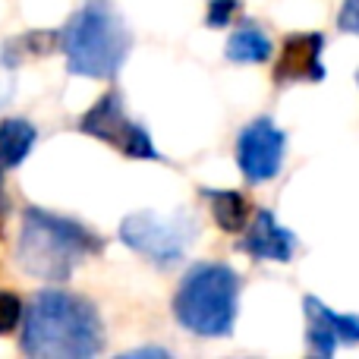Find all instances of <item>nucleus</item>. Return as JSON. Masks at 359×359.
Masks as SVG:
<instances>
[{
  "mask_svg": "<svg viewBox=\"0 0 359 359\" xmlns=\"http://www.w3.org/2000/svg\"><path fill=\"white\" fill-rule=\"evenodd\" d=\"M19 347L35 359H88L104 347V325L88 299L50 287L25 306Z\"/></svg>",
  "mask_w": 359,
  "mask_h": 359,
  "instance_id": "obj_1",
  "label": "nucleus"
},
{
  "mask_svg": "<svg viewBox=\"0 0 359 359\" xmlns=\"http://www.w3.org/2000/svg\"><path fill=\"white\" fill-rule=\"evenodd\" d=\"M101 249H104V240L73 217L50 215L38 205H29L22 211L16 259L22 271H29L32 278H41L48 284H63V280H69L79 262L98 255Z\"/></svg>",
  "mask_w": 359,
  "mask_h": 359,
  "instance_id": "obj_2",
  "label": "nucleus"
},
{
  "mask_svg": "<svg viewBox=\"0 0 359 359\" xmlns=\"http://www.w3.org/2000/svg\"><path fill=\"white\" fill-rule=\"evenodd\" d=\"M240 309V274L221 262H198L174 293V318L196 337H227Z\"/></svg>",
  "mask_w": 359,
  "mask_h": 359,
  "instance_id": "obj_3",
  "label": "nucleus"
},
{
  "mask_svg": "<svg viewBox=\"0 0 359 359\" xmlns=\"http://www.w3.org/2000/svg\"><path fill=\"white\" fill-rule=\"evenodd\" d=\"M60 48L73 76L114 79L130 54V32L111 6L88 4L60 32Z\"/></svg>",
  "mask_w": 359,
  "mask_h": 359,
  "instance_id": "obj_4",
  "label": "nucleus"
},
{
  "mask_svg": "<svg viewBox=\"0 0 359 359\" xmlns=\"http://www.w3.org/2000/svg\"><path fill=\"white\" fill-rule=\"evenodd\" d=\"M120 240L133 252L145 255L161 268L177 265L196 240V221L189 215H158V211H136L120 221Z\"/></svg>",
  "mask_w": 359,
  "mask_h": 359,
  "instance_id": "obj_5",
  "label": "nucleus"
},
{
  "mask_svg": "<svg viewBox=\"0 0 359 359\" xmlns=\"http://www.w3.org/2000/svg\"><path fill=\"white\" fill-rule=\"evenodd\" d=\"M79 133L98 139V142L114 145L117 151H123L133 161H161V151L155 149L151 136L145 133V126H139L136 120L126 117L123 98L117 92H107L95 101L86 111V117L79 120Z\"/></svg>",
  "mask_w": 359,
  "mask_h": 359,
  "instance_id": "obj_6",
  "label": "nucleus"
},
{
  "mask_svg": "<svg viewBox=\"0 0 359 359\" xmlns=\"http://www.w3.org/2000/svg\"><path fill=\"white\" fill-rule=\"evenodd\" d=\"M287 155V133L271 117H255L236 139V168L249 183H268L280 174Z\"/></svg>",
  "mask_w": 359,
  "mask_h": 359,
  "instance_id": "obj_7",
  "label": "nucleus"
},
{
  "mask_svg": "<svg viewBox=\"0 0 359 359\" xmlns=\"http://www.w3.org/2000/svg\"><path fill=\"white\" fill-rule=\"evenodd\" d=\"M325 35L322 32H297L284 38L280 57L274 63V86H293V82H322L325 79Z\"/></svg>",
  "mask_w": 359,
  "mask_h": 359,
  "instance_id": "obj_8",
  "label": "nucleus"
},
{
  "mask_svg": "<svg viewBox=\"0 0 359 359\" xmlns=\"http://www.w3.org/2000/svg\"><path fill=\"white\" fill-rule=\"evenodd\" d=\"M240 249L246 255H252L255 262H290L293 259V249H297V240L293 233L278 224V217L271 215L268 208H259L252 215L246 227V236L240 240Z\"/></svg>",
  "mask_w": 359,
  "mask_h": 359,
  "instance_id": "obj_9",
  "label": "nucleus"
},
{
  "mask_svg": "<svg viewBox=\"0 0 359 359\" xmlns=\"http://www.w3.org/2000/svg\"><path fill=\"white\" fill-rule=\"evenodd\" d=\"M202 198L208 202L211 217L224 233H243L252 221V205L236 189H202Z\"/></svg>",
  "mask_w": 359,
  "mask_h": 359,
  "instance_id": "obj_10",
  "label": "nucleus"
},
{
  "mask_svg": "<svg viewBox=\"0 0 359 359\" xmlns=\"http://www.w3.org/2000/svg\"><path fill=\"white\" fill-rule=\"evenodd\" d=\"M38 142V130L22 117L0 120V170H13L29 158V151Z\"/></svg>",
  "mask_w": 359,
  "mask_h": 359,
  "instance_id": "obj_11",
  "label": "nucleus"
},
{
  "mask_svg": "<svg viewBox=\"0 0 359 359\" xmlns=\"http://www.w3.org/2000/svg\"><path fill=\"white\" fill-rule=\"evenodd\" d=\"M271 50H274L271 38L265 35L262 25L243 22L240 29L227 38L224 54H227V60H233V63H265V60H271Z\"/></svg>",
  "mask_w": 359,
  "mask_h": 359,
  "instance_id": "obj_12",
  "label": "nucleus"
},
{
  "mask_svg": "<svg viewBox=\"0 0 359 359\" xmlns=\"http://www.w3.org/2000/svg\"><path fill=\"white\" fill-rule=\"evenodd\" d=\"M57 48V35L48 29H38V32H25V35L13 38V41H6L4 48V60L10 63V67H16L22 57H44L50 54V50Z\"/></svg>",
  "mask_w": 359,
  "mask_h": 359,
  "instance_id": "obj_13",
  "label": "nucleus"
},
{
  "mask_svg": "<svg viewBox=\"0 0 359 359\" xmlns=\"http://www.w3.org/2000/svg\"><path fill=\"white\" fill-rule=\"evenodd\" d=\"M303 312H306V318H309V328H306V341H309V350L316 356H322V359H328L331 353L337 350V334L328 328V322H325L322 316H318L316 309H312L309 303L303 299Z\"/></svg>",
  "mask_w": 359,
  "mask_h": 359,
  "instance_id": "obj_14",
  "label": "nucleus"
},
{
  "mask_svg": "<svg viewBox=\"0 0 359 359\" xmlns=\"http://www.w3.org/2000/svg\"><path fill=\"white\" fill-rule=\"evenodd\" d=\"M306 303H309L312 309L325 318V322H328V328L334 331L341 344H359V316H341V312L328 309L318 297H306Z\"/></svg>",
  "mask_w": 359,
  "mask_h": 359,
  "instance_id": "obj_15",
  "label": "nucleus"
},
{
  "mask_svg": "<svg viewBox=\"0 0 359 359\" xmlns=\"http://www.w3.org/2000/svg\"><path fill=\"white\" fill-rule=\"evenodd\" d=\"M22 312H25V306L16 293L0 290V337L16 331V325L22 322Z\"/></svg>",
  "mask_w": 359,
  "mask_h": 359,
  "instance_id": "obj_16",
  "label": "nucleus"
},
{
  "mask_svg": "<svg viewBox=\"0 0 359 359\" xmlns=\"http://www.w3.org/2000/svg\"><path fill=\"white\" fill-rule=\"evenodd\" d=\"M240 10V0H208V13H205V22L221 29V25H230V19Z\"/></svg>",
  "mask_w": 359,
  "mask_h": 359,
  "instance_id": "obj_17",
  "label": "nucleus"
},
{
  "mask_svg": "<svg viewBox=\"0 0 359 359\" xmlns=\"http://www.w3.org/2000/svg\"><path fill=\"white\" fill-rule=\"evenodd\" d=\"M337 29L344 35H359V0H344L337 13Z\"/></svg>",
  "mask_w": 359,
  "mask_h": 359,
  "instance_id": "obj_18",
  "label": "nucleus"
},
{
  "mask_svg": "<svg viewBox=\"0 0 359 359\" xmlns=\"http://www.w3.org/2000/svg\"><path fill=\"white\" fill-rule=\"evenodd\" d=\"M6 217H10V196H6L4 170H0V240H4V230H6Z\"/></svg>",
  "mask_w": 359,
  "mask_h": 359,
  "instance_id": "obj_19",
  "label": "nucleus"
},
{
  "mask_svg": "<svg viewBox=\"0 0 359 359\" xmlns=\"http://www.w3.org/2000/svg\"><path fill=\"white\" fill-rule=\"evenodd\" d=\"M139 356H155V359H164V356H168V350H161V347H145V350H133V353H126L123 359H139Z\"/></svg>",
  "mask_w": 359,
  "mask_h": 359,
  "instance_id": "obj_20",
  "label": "nucleus"
},
{
  "mask_svg": "<svg viewBox=\"0 0 359 359\" xmlns=\"http://www.w3.org/2000/svg\"><path fill=\"white\" fill-rule=\"evenodd\" d=\"M356 86H359V73H356Z\"/></svg>",
  "mask_w": 359,
  "mask_h": 359,
  "instance_id": "obj_21",
  "label": "nucleus"
}]
</instances>
